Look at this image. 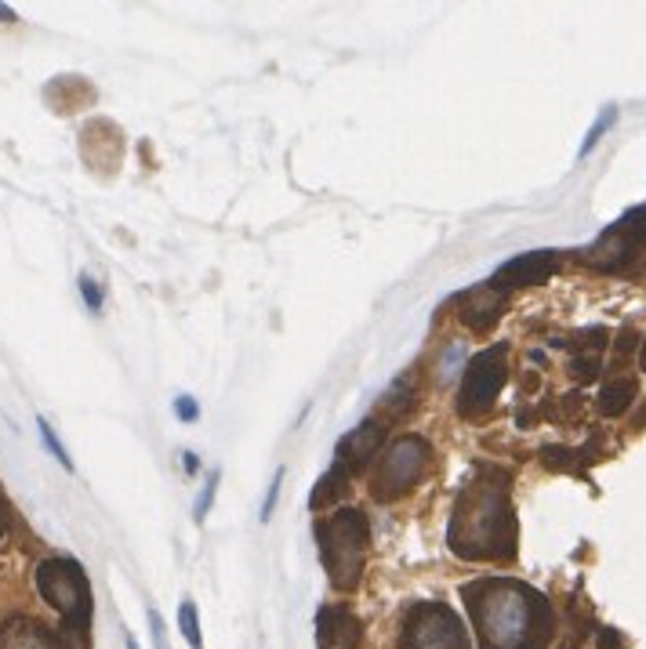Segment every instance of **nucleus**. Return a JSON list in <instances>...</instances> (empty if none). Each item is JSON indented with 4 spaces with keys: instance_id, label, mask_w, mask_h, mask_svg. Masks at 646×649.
<instances>
[{
    "instance_id": "nucleus-24",
    "label": "nucleus",
    "mask_w": 646,
    "mask_h": 649,
    "mask_svg": "<svg viewBox=\"0 0 646 649\" xmlns=\"http://www.w3.org/2000/svg\"><path fill=\"white\" fill-rule=\"evenodd\" d=\"M0 19H11V11H8V8H0Z\"/></svg>"
},
{
    "instance_id": "nucleus-20",
    "label": "nucleus",
    "mask_w": 646,
    "mask_h": 649,
    "mask_svg": "<svg viewBox=\"0 0 646 649\" xmlns=\"http://www.w3.org/2000/svg\"><path fill=\"white\" fill-rule=\"evenodd\" d=\"M214 486H219V472H211V480H208V489H203V497L197 500V519L208 516V508H211V500H214Z\"/></svg>"
},
{
    "instance_id": "nucleus-25",
    "label": "nucleus",
    "mask_w": 646,
    "mask_h": 649,
    "mask_svg": "<svg viewBox=\"0 0 646 649\" xmlns=\"http://www.w3.org/2000/svg\"><path fill=\"white\" fill-rule=\"evenodd\" d=\"M643 367H646V349H643Z\"/></svg>"
},
{
    "instance_id": "nucleus-18",
    "label": "nucleus",
    "mask_w": 646,
    "mask_h": 649,
    "mask_svg": "<svg viewBox=\"0 0 646 649\" xmlns=\"http://www.w3.org/2000/svg\"><path fill=\"white\" fill-rule=\"evenodd\" d=\"M280 483H283V469H277L273 475V483H269V494H266V505H262V522L273 516V508H277V497H280Z\"/></svg>"
},
{
    "instance_id": "nucleus-11",
    "label": "nucleus",
    "mask_w": 646,
    "mask_h": 649,
    "mask_svg": "<svg viewBox=\"0 0 646 649\" xmlns=\"http://www.w3.org/2000/svg\"><path fill=\"white\" fill-rule=\"evenodd\" d=\"M0 649H59L55 635L48 628H40L37 621L15 617L8 624H0Z\"/></svg>"
},
{
    "instance_id": "nucleus-10",
    "label": "nucleus",
    "mask_w": 646,
    "mask_h": 649,
    "mask_svg": "<svg viewBox=\"0 0 646 649\" xmlns=\"http://www.w3.org/2000/svg\"><path fill=\"white\" fill-rule=\"evenodd\" d=\"M378 442H381V425L378 421H364L353 436L342 439V450H338V464H334V472H356L360 464H367L374 458V450H378Z\"/></svg>"
},
{
    "instance_id": "nucleus-14",
    "label": "nucleus",
    "mask_w": 646,
    "mask_h": 649,
    "mask_svg": "<svg viewBox=\"0 0 646 649\" xmlns=\"http://www.w3.org/2000/svg\"><path fill=\"white\" fill-rule=\"evenodd\" d=\"M614 120H618V109H614V106H607L603 113H599V120L592 123V131H588V139H585V145H582V156H588V153L596 150L599 139H603L607 128H610V123H614Z\"/></svg>"
},
{
    "instance_id": "nucleus-15",
    "label": "nucleus",
    "mask_w": 646,
    "mask_h": 649,
    "mask_svg": "<svg viewBox=\"0 0 646 649\" xmlns=\"http://www.w3.org/2000/svg\"><path fill=\"white\" fill-rule=\"evenodd\" d=\"M178 624H183V635L192 649H200V624H197V606L192 602H183V610H178Z\"/></svg>"
},
{
    "instance_id": "nucleus-17",
    "label": "nucleus",
    "mask_w": 646,
    "mask_h": 649,
    "mask_svg": "<svg viewBox=\"0 0 646 649\" xmlns=\"http://www.w3.org/2000/svg\"><path fill=\"white\" fill-rule=\"evenodd\" d=\"M37 428H40V436H44V442H48V450L55 453V458H59V461L66 464V469H73V461H70V458H66V447H62V442H59V439H55V432L48 428V421H40V425H37Z\"/></svg>"
},
{
    "instance_id": "nucleus-8",
    "label": "nucleus",
    "mask_w": 646,
    "mask_h": 649,
    "mask_svg": "<svg viewBox=\"0 0 646 649\" xmlns=\"http://www.w3.org/2000/svg\"><path fill=\"white\" fill-rule=\"evenodd\" d=\"M552 269H555V255H549V250H535V255L505 261L491 283H494V287H502V291L505 287H519V283L527 287V283H541Z\"/></svg>"
},
{
    "instance_id": "nucleus-19",
    "label": "nucleus",
    "mask_w": 646,
    "mask_h": 649,
    "mask_svg": "<svg viewBox=\"0 0 646 649\" xmlns=\"http://www.w3.org/2000/svg\"><path fill=\"white\" fill-rule=\"evenodd\" d=\"M150 628H153V646L167 649V628H164V617L156 610H150Z\"/></svg>"
},
{
    "instance_id": "nucleus-6",
    "label": "nucleus",
    "mask_w": 646,
    "mask_h": 649,
    "mask_svg": "<svg viewBox=\"0 0 646 649\" xmlns=\"http://www.w3.org/2000/svg\"><path fill=\"white\" fill-rule=\"evenodd\" d=\"M428 469V442L418 436L396 439L385 458L378 461V472H374V497L378 500H396L403 497Z\"/></svg>"
},
{
    "instance_id": "nucleus-5",
    "label": "nucleus",
    "mask_w": 646,
    "mask_h": 649,
    "mask_svg": "<svg viewBox=\"0 0 646 649\" xmlns=\"http://www.w3.org/2000/svg\"><path fill=\"white\" fill-rule=\"evenodd\" d=\"M400 649H469L461 617L444 602H418L407 610Z\"/></svg>"
},
{
    "instance_id": "nucleus-12",
    "label": "nucleus",
    "mask_w": 646,
    "mask_h": 649,
    "mask_svg": "<svg viewBox=\"0 0 646 649\" xmlns=\"http://www.w3.org/2000/svg\"><path fill=\"white\" fill-rule=\"evenodd\" d=\"M316 624H320V635H316L320 649H331L334 642L342 646V649H356V642H360V621L353 617V613H345V610H324Z\"/></svg>"
},
{
    "instance_id": "nucleus-23",
    "label": "nucleus",
    "mask_w": 646,
    "mask_h": 649,
    "mask_svg": "<svg viewBox=\"0 0 646 649\" xmlns=\"http://www.w3.org/2000/svg\"><path fill=\"white\" fill-rule=\"evenodd\" d=\"M4 533H8V511L0 505V541H4Z\"/></svg>"
},
{
    "instance_id": "nucleus-1",
    "label": "nucleus",
    "mask_w": 646,
    "mask_h": 649,
    "mask_svg": "<svg viewBox=\"0 0 646 649\" xmlns=\"http://www.w3.org/2000/svg\"><path fill=\"white\" fill-rule=\"evenodd\" d=\"M465 606L483 649H549L552 642V606L524 580H475L465 588Z\"/></svg>"
},
{
    "instance_id": "nucleus-13",
    "label": "nucleus",
    "mask_w": 646,
    "mask_h": 649,
    "mask_svg": "<svg viewBox=\"0 0 646 649\" xmlns=\"http://www.w3.org/2000/svg\"><path fill=\"white\" fill-rule=\"evenodd\" d=\"M636 400V381H610L603 392H599V410H603L607 417H618L625 414L629 403Z\"/></svg>"
},
{
    "instance_id": "nucleus-3",
    "label": "nucleus",
    "mask_w": 646,
    "mask_h": 649,
    "mask_svg": "<svg viewBox=\"0 0 646 649\" xmlns=\"http://www.w3.org/2000/svg\"><path fill=\"white\" fill-rule=\"evenodd\" d=\"M316 541H320V559L331 574V585L338 591H353L367 559V519L356 508H342L316 522Z\"/></svg>"
},
{
    "instance_id": "nucleus-22",
    "label": "nucleus",
    "mask_w": 646,
    "mask_h": 649,
    "mask_svg": "<svg viewBox=\"0 0 646 649\" xmlns=\"http://www.w3.org/2000/svg\"><path fill=\"white\" fill-rule=\"evenodd\" d=\"M175 406H178V417H183V421H192V417H197V403H192L189 396H183V400H175Z\"/></svg>"
},
{
    "instance_id": "nucleus-21",
    "label": "nucleus",
    "mask_w": 646,
    "mask_h": 649,
    "mask_svg": "<svg viewBox=\"0 0 646 649\" xmlns=\"http://www.w3.org/2000/svg\"><path fill=\"white\" fill-rule=\"evenodd\" d=\"M81 294H84V302L92 305L95 312L102 309V291L95 287V280H87V276H84V280H81Z\"/></svg>"
},
{
    "instance_id": "nucleus-2",
    "label": "nucleus",
    "mask_w": 646,
    "mask_h": 649,
    "mask_svg": "<svg viewBox=\"0 0 646 649\" xmlns=\"http://www.w3.org/2000/svg\"><path fill=\"white\" fill-rule=\"evenodd\" d=\"M450 552L472 563H505L516 555V516L505 480L465 486L447 530Z\"/></svg>"
},
{
    "instance_id": "nucleus-9",
    "label": "nucleus",
    "mask_w": 646,
    "mask_h": 649,
    "mask_svg": "<svg viewBox=\"0 0 646 649\" xmlns=\"http://www.w3.org/2000/svg\"><path fill=\"white\" fill-rule=\"evenodd\" d=\"M502 302H505V291L494 287V283H486V287H475L461 298V320L469 323L472 330H486L497 316H502Z\"/></svg>"
},
{
    "instance_id": "nucleus-4",
    "label": "nucleus",
    "mask_w": 646,
    "mask_h": 649,
    "mask_svg": "<svg viewBox=\"0 0 646 649\" xmlns=\"http://www.w3.org/2000/svg\"><path fill=\"white\" fill-rule=\"evenodd\" d=\"M37 588L48 606L59 610L62 628H87L92 624V588L84 569L73 559H48L37 566Z\"/></svg>"
},
{
    "instance_id": "nucleus-7",
    "label": "nucleus",
    "mask_w": 646,
    "mask_h": 649,
    "mask_svg": "<svg viewBox=\"0 0 646 649\" xmlns=\"http://www.w3.org/2000/svg\"><path fill=\"white\" fill-rule=\"evenodd\" d=\"M505 385V345L483 349L480 356L469 363L461 381V403L458 410L465 417H480L494 406V396Z\"/></svg>"
},
{
    "instance_id": "nucleus-16",
    "label": "nucleus",
    "mask_w": 646,
    "mask_h": 649,
    "mask_svg": "<svg viewBox=\"0 0 646 649\" xmlns=\"http://www.w3.org/2000/svg\"><path fill=\"white\" fill-rule=\"evenodd\" d=\"M461 363H465V345H450V349L444 352V359H439V378L450 381V378H455V374L461 370Z\"/></svg>"
}]
</instances>
